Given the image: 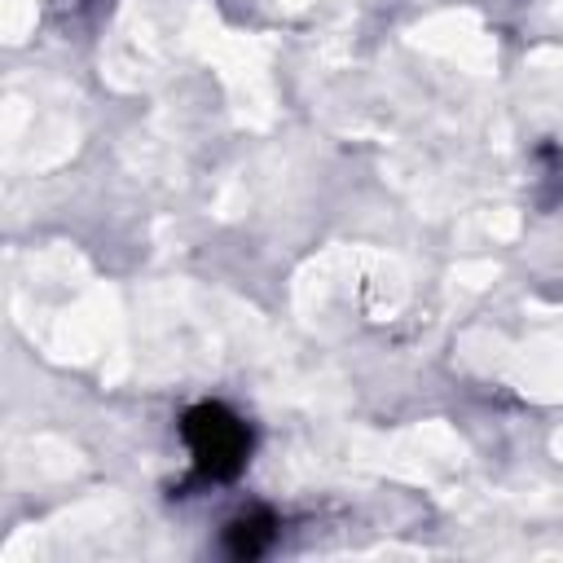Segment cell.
<instances>
[{
	"label": "cell",
	"instance_id": "1",
	"mask_svg": "<svg viewBox=\"0 0 563 563\" xmlns=\"http://www.w3.org/2000/svg\"><path fill=\"white\" fill-rule=\"evenodd\" d=\"M185 431H189V444H194V453H198L202 466H211V471H233V466L242 462L246 431H242V422H238L233 413L207 405V409L189 413V427H185Z\"/></svg>",
	"mask_w": 563,
	"mask_h": 563
}]
</instances>
